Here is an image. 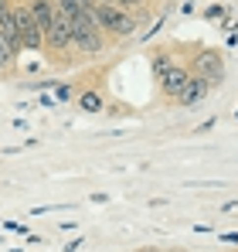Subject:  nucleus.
I'll return each instance as SVG.
<instances>
[{"label": "nucleus", "instance_id": "20e7f679", "mask_svg": "<svg viewBox=\"0 0 238 252\" xmlns=\"http://www.w3.org/2000/svg\"><path fill=\"white\" fill-rule=\"evenodd\" d=\"M198 75L208 79V82H221V79H225V65H221L218 51H204V55H198Z\"/></svg>", "mask_w": 238, "mask_h": 252}, {"label": "nucleus", "instance_id": "9d476101", "mask_svg": "<svg viewBox=\"0 0 238 252\" xmlns=\"http://www.w3.org/2000/svg\"><path fill=\"white\" fill-rule=\"evenodd\" d=\"M167 68H170V58H167V55H160L157 62H153V72H157V75H163Z\"/></svg>", "mask_w": 238, "mask_h": 252}, {"label": "nucleus", "instance_id": "0eeeda50", "mask_svg": "<svg viewBox=\"0 0 238 252\" xmlns=\"http://www.w3.org/2000/svg\"><path fill=\"white\" fill-rule=\"evenodd\" d=\"M31 17H34V24L41 28V34H48L51 17H55V3L51 0H31Z\"/></svg>", "mask_w": 238, "mask_h": 252}, {"label": "nucleus", "instance_id": "f257e3e1", "mask_svg": "<svg viewBox=\"0 0 238 252\" xmlns=\"http://www.w3.org/2000/svg\"><path fill=\"white\" fill-rule=\"evenodd\" d=\"M95 21H99V28H106V31H113V34H133V17L126 14V10H119V7H113V3H95Z\"/></svg>", "mask_w": 238, "mask_h": 252}, {"label": "nucleus", "instance_id": "423d86ee", "mask_svg": "<svg viewBox=\"0 0 238 252\" xmlns=\"http://www.w3.org/2000/svg\"><path fill=\"white\" fill-rule=\"evenodd\" d=\"M208 85H211L208 79H201V75H191V79H187V85H184V92L177 95V99H180V106H194L201 95L208 92Z\"/></svg>", "mask_w": 238, "mask_h": 252}, {"label": "nucleus", "instance_id": "f03ea898", "mask_svg": "<svg viewBox=\"0 0 238 252\" xmlns=\"http://www.w3.org/2000/svg\"><path fill=\"white\" fill-rule=\"evenodd\" d=\"M14 21H17V38H21V48L38 51L41 44H44V34H41V28L34 24V17H31V7H14Z\"/></svg>", "mask_w": 238, "mask_h": 252}, {"label": "nucleus", "instance_id": "ddd939ff", "mask_svg": "<svg viewBox=\"0 0 238 252\" xmlns=\"http://www.w3.org/2000/svg\"><path fill=\"white\" fill-rule=\"evenodd\" d=\"M95 3H113V7H116V0H95Z\"/></svg>", "mask_w": 238, "mask_h": 252}, {"label": "nucleus", "instance_id": "f8f14e48", "mask_svg": "<svg viewBox=\"0 0 238 252\" xmlns=\"http://www.w3.org/2000/svg\"><path fill=\"white\" fill-rule=\"evenodd\" d=\"M136 3H143V0H116V7H136Z\"/></svg>", "mask_w": 238, "mask_h": 252}, {"label": "nucleus", "instance_id": "6e6552de", "mask_svg": "<svg viewBox=\"0 0 238 252\" xmlns=\"http://www.w3.org/2000/svg\"><path fill=\"white\" fill-rule=\"evenodd\" d=\"M79 106L85 109V113H99V109H102V95H99V92H82Z\"/></svg>", "mask_w": 238, "mask_h": 252}, {"label": "nucleus", "instance_id": "39448f33", "mask_svg": "<svg viewBox=\"0 0 238 252\" xmlns=\"http://www.w3.org/2000/svg\"><path fill=\"white\" fill-rule=\"evenodd\" d=\"M187 79H191V75H187L184 68H177V65H170V68H167V72L160 75V82H163V92H167V95H174V99H177V95L184 92Z\"/></svg>", "mask_w": 238, "mask_h": 252}, {"label": "nucleus", "instance_id": "1a4fd4ad", "mask_svg": "<svg viewBox=\"0 0 238 252\" xmlns=\"http://www.w3.org/2000/svg\"><path fill=\"white\" fill-rule=\"evenodd\" d=\"M10 62H14V48L7 44V38H3V34H0V68H7Z\"/></svg>", "mask_w": 238, "mask_h": 252}, {"label": "nucleus", "instance_id": "9b49d317", "mask_svg": "<svg viewBox=\"0 0 238 252\" xmlns=\"http://www.w3.org/2000/svg\"><path fill=\"white\" fill-rule=\"evenodd\" d=\"M55 95H58V99H61V102H65V99H68V95H72V92H68V89H65V85H58V89H55Z\"/></svg>", "mask_w": 238, "mask_h": 252}, {"label": "nucleus", "instance_id": "7ed1b4c3", "mask_svg": "<svg viewBox=\"0 0 238 252\" xmlns=\"http://www.w3.org/2000/svg\"><path fill=\"white\" fill-rule=\"evenodd\" d=\"M44 41L51 44L55 51H68V48H72V28H68V17H65L58 7H55V17H51V28H48Z\"/></svg>", "mask_w": 238, "mask_h": 252}]
</instances>
